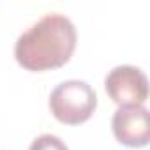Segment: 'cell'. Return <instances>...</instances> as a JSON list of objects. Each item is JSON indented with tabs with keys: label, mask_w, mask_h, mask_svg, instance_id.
<instances>
[{
	"label": "cell",
	"mask_w": 150,
	"mask_h": 150,
	"mask_svg": "<svg viewBox=\"0 0 150 150\" xmlns=\"http://www.w3.org/2000/svg\"><path fill=\"white\" fill-rule=\"evenodd\" d=\"M51 115L67 125H80L87 122L97 108L96 90L81 80H67L55 87L50 96Z\"/></svg>",
	"instance_id": "cell-2"
},
{
	"label": "cell",
	"mask_w": 150,
	"mask_h": 150,
	"mask_svg": "<svg viewBox=\"0 0 150 150\" xmlns=\"http://www.w3.org/2000/svg\"><path fill=\"white\" fill-rule=\"evenodd\" d=\"M76 41L74 23L60 13H50L18 37L14 57L23 69L32 72L58 69L71 60Z\"/></svg>",
	"instance_id": "cell-1"
},
{
	"label": "cell",
	"mask_w": 150,
	"mask_h": 150,
	"mask_svg": "<svg viewBox=\"0 0 150 150\" xmlns=\"http://www.w3.org/2000/svg\"><path fill=\"white\" fill-rule=\"evenodd\" d=\"M28 150H69L67 145L55 134H41L37 136Z\"/></svg>",
	"instance_id": "cell-5"
},
{
	"label": "cell",
	"mask_w": 150,
	"mask_h": 150,
	"mask_svg": "<svg viewBox=\"0 0 150 150\" xmlns=\"http://www.w3.org/2000/svg\"><path fill=\"white\" fill-rule=\"evenodd\" d=\"M104 88L113 103L118 106L145 104L148 99L146 74L136 65H117L104 80Z\"/></svg>",
	"instance_id": "cell-3"
},
{
	"label": "cell",
	"mask_w": 150,
	"mask_h": 150,
	"mask_svg": "<svg viewBox=\"0 0 150 150\" xmlns=\"http://www.w3.org/2000/svg\"><path fill=\"white\" fill-rule=\"evenodd\" d=\"M111 129L115 138L122 145L131 148L146 146L150 139L148 110L145 108V104L118 106L111 120Z\"/></svg>",
	"instance_id": "cell-4"
}]
</instances>
